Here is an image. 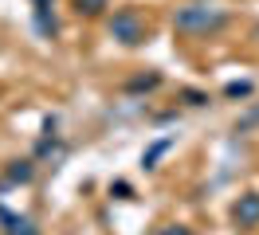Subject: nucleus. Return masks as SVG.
I'll use <instances>...</instances> for the list:
<instances>
[{"mask_svg": "<svg viewBox=\"0 0 259 235\" xmlns=\"http://www.w3.org/2000/svg\"><path fill=\"white\" fill-rule=\"evenodd\" d=\"M157 82H161V75H142V78H130L126 90H153Z\"/></svg>", "mask_w": 259, "mask_h": 235, "instance_id": "nucleus-7", "label": "nucleus"}, {"mask_svg": "<svg viewBox=\"0 0 259 235\" xmlns=\"http://www.w3.org/2000/svg\"><path fill=\"white\" fill-rule=\"evenodd\" d=\"M110 35L126 47H138L146 39V24H142V16L134 12V8H118V12L110 16Z\"/></svg>", "mask_w": 259, "mask_h": 235, "instance_id": "nucleus-2", "label": "nucleus"}, {"mask_svg": "<svg viewBox=\"0 0 259 235\" xmlns=\"http://www.w3.org/2000/svg\"><path fill=\"white\" fill-rule=\"evenodd\" d=\"M106 8V0H75V12L79 16H98Z\"/></svg>", "mask_w": 259, "mask_h": 235, "instance_id": "nucleus-8", "label": "nucleus"}, {"mask_svg": "<svg viewBox=\"0 0 259 235\" xmlns=\"http://www.w3.org/2000/svg\"><path fill=\"white\" fill-rule=\"evenodd\" d=\"M0 223H4V231L8 235H39L32 227V219H20V216H12L8 208H0Z\"/></svg>", "mask_w": 259, "mask_h": 235, "instance_id": "nucleus-4", "label": "nucleus"}, {"mask_svg": "<svg viewBox=\"0 0 259 235\" xmlns=\"http://www.w3.org/2000/svg\"><path fill=\"white\" fill-rule=\"evenodd\" d=\"M165 235H189V227H165Z\"/></svg>", "mask_w": 259, "mask_h": 235, "instance_id": "nucleus-12", "label": "nucleus"}, {"mask_svg": "<svg viewBox=\"0 0 259 235\" xmlns=\"http://www.w3.org/2000/svg\"><path fill=\"white\" fill-rule=\"evenodd\" d=\"M251 125H259V106L255 110H247L240 122H236V133H243V129H251Z\"/></svg>", "mask_w": 259, "mask_h": 235, "instance_id": "nucleus-10", "label": "nucleus"}, {"mask_svg": "<svg viewBox=\"0 0 259 235\" xmlns=\"http://www.w3.org/2000/svg\"><path fill=\"white\" fill-rule=\"evenodd\" d=\"M232 219H236V227H259V192H243L240 200L232 204Z\"/></svg>", "mask_w": 259, "mask_h": 235, "instance_id": "nucleus-3", "label": "nucleus"}, {"mask_svg": "<svg viewBox=\"0 0 259 235\" xmlns=\"http://www.w3.org/2000/svg\"><path fill=\"white\" fill-rule=\"evenodd\" d=\"M224 94L228 98H247V94H251V82H228Z\"/></svg>", "mask_w": 259, "mask_h": 235, "instance_id": "nucleus-9", "label": "nucleus"}, {"mask_svg": "<svg viewBox=\"0 0 259 235\" xmlns=\"http://www.w3.org/2000/svg\"><path fill=\"white\" fill-rule=\"evenodd\" d=\"M169 145H173V137H161V141H157V145H153V149H149L146 157H142V165H146V169H153V165H157V157H161L165 149H169Z\"/></svg>", "mask_w": 259, "mask_h": 235, "instance_id": "nucleus-6", "label": "nucleus"}, {"mask_svg": "<svg viewBox=\"0 0 259 235\" xmlns=\"http://www.w3.org/2000/svg\"><path fill=\"white\" fill-rule=\"evenodd\" d=\"M181 98H185L189 106H204V102H208V94H204V90H181Z\"/></svg>", "mask_w": 259, "mask_h": 235, "instance_id": "nucleus-11", "label": "nucleus"}, {"mask_svg": "<svg viewBox=\"0 0 259 235\" xmlns=\"http://www.w3.org/2000/svg\"><path fill=\"white\" fill-rule=\"evenodd\" d=\"M32 161H12V169H8V184H28L32 180Z\"/></svg>", "mask_w": 259, "mask_h": 235, "instance_id": "nucleus-5", "label": "nucleus"}, {"mask_svg": "<svg viewBox=\"0 0 259 235\" xmlns=\"http://www.w3.org/2000/svg\"><path fill=\"white\" fill-rule=\"evenodd\" d=\"M228 24V16L220 8H204V4H193V8H181L173 16V28L177 31H193V35H208V31H220Z\"/></svg>", "mask_w": 259, "mask_h": 235, "instance_id": "nucleus-1", "label": "nucleus"}]
</instances>
